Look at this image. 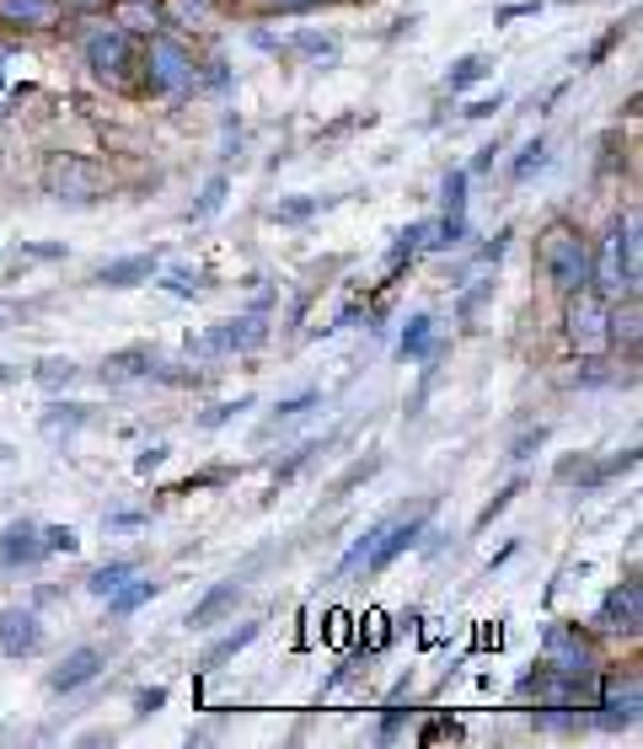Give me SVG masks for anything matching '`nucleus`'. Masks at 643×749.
Masks as SVG:
<instances>
[{
	"instance_id": "50",
	"label": "nucleus",
	"mask_w": 643,
	"mask_h": 749,
	"mask_svg": "<svg viewBox=\"0 0 643 749\" xmlns=\"http://www.w3.org/2000/svg\"><path fill=\"white\" fill-rule=\"evenodd\" d=\"M178 6H183L188 17H204V11H210V0H178Z\"/></svg>"
},
{
	"instance_id": "47",
	"label": "nucleus",
	"mask_w": 643,
	"mask_h": 749,
	"mask_svg": "<svg viewBox=\"0 0 643 749\" xmlns=\"http://www.w3.org/2000/svg\"><path fill=\"white\" fill-rule=\"evenodd\" d=\"M510 498H515V482H510V487H504V493H499V498H493L489 509H483V519H478V525H489L493 514H504V504H510Z\"/></svg>"
},
{
	"instance_id": "10",
	"label": "nucleus",
	"mask_w": 643,
	"mask_h": 749,
	"mask_svg": "<svg viewBox=\"0 0 643 749\" xmlns=\"http://www.w3.org/2000/svg\"><path fill=\"white\" fill-rule=\"evenodd\" d=\"M87 64L97 75H123L129 70V32L123 28H97L87 38Z\"/></svg>"
},
{
	"instance_id": "21",
	"label": "nucleus",
	"mask_w": 643,
	"mask_h": 749,
	"mask_svg": "<svg viewBox=\"0 0 643 749\" xmlns=\"http://www.w3.org/2000/svg\"><path fill=\"white\" fill-rule=\"evenodd\" d=\"M429 343H434V316H413V322H408V332H402L398 354H402V360H424Z\"/></svg>"
},
{
	"instance_id": "31",
	"label": "nucleus",
	"mask_w": 643,
	"mask_h": 749,
	"mask_svg": "<svg viewBox=\"0 0 643 749\" xmlns=\"http://www.w3.org/2000/svg\"><path fill=\"white\" fill-rule=\"evenodd\" d=\"M295 49H301V54H311V60H322V64H333V60H338V43H333V38H317V32H307V38H301Z\"/></svg>"
},
{
	"instance_id": "18",
	"label": "nucleus",
	"mask_w": 643,
	"mask_h": 749,
	"mask_svg": "<svg viewBox=\"0 0 643 749\" xmlns=\"http://www.w3.org/2000/svg\"><path fill=\"white\" fill-rule=\"evenodd\" d=\"M0 17L22 22V28H43L54 17V0H0Z\"/></svg>"
},
{
	"instance_id": "45",
	"label": "nucleus",
	"mask_w": 643,
	"mask_h": 749,
	"mask_svg": "<svg viewBox=\"0 0 643 749\" xmlns=\"http://www.w3.org/2000/svg\"><path fill=\"white\" fill-rule=\"evenodd\" d=\"M161 460H167V445H151L145 455H140V460H134V472H155Z\"/></svg>"
},
{
	"instance_id": "32",
	"label": "nucleus",
	"mask_w": 643,
	"mask_h": 749,
	"mask_svg": "<svg viewBox=\"0 0 643 749\" xmlns=\"http://www.w3.org/2000/svg\"><path fill=\"white\" fill-rule=\"evenodd\" d=\"M542 161H547V140H531V145L521 150V161H515V178H531V172H536V166H542Z\"/></svg>"
},
{
	"instance_id": "46",
	"label": "nucleus",
	"mask_w": 643,
	"mask_h": 749,
	"mask_svg": "<svg viewBox=\"0 0 643 749\" xmlns=\"http://www.w3.org/2000/svg\"><path fill=\"white\" fill-rule=\"evenodd\" d=\"M17 322H22V305H17V300H0V332L17 327Z\"/></svg>"
},
{
	"instance_id": "1",
	"label": "nucleus",
	"mask_w": 643,
	"mask_h": 749,
	"mask_svg": "<svg viewBox=\"0 0 643 749\" xmlns=\"http://www.w3.org/2000/svg\"><path fill=\"white\" fill-rule=\"evenodd\" d=\"M542 269L547 279L563 290V295H580L595 284V269H590V246L574 225H552L547 241H542Z\"/></svg>"
},
{
	"instance_id": "49",
	"label": "nucleus",
	"mask_w": 643,
	"mask_h": 749,
	"mask_svg": "<svg viewBox=\"0 0 643 749\" xmlns=\"http://www.w3.org/2000/svg\"><path fill=\"white\" fill-rule=\"evenodd\" d=\"M108 525H113V530H134V525H145V519H140V514H113Z\"/></svg>"
},
{
	"instance_id": "8",
	"label": "nucleus",
	"mask_w": 643,
	"mask_h": 749,
	"mask_svg": "<svg viewBox=\"0 0 643 749\" xmlns=\"http://www.w3.org/2000/svg\"><path fill=\"white\" fill-rule=\"evenodd\" d=\"M151 81L161 91H188L193 87V64L172 38H151Z\"/></svg>"
},
{
	"instance_id": "13",
	"label": "nucleus",
	"mask_w": 643,
	"mask_h": 749,
	"mask_svg": "<svg viewBox=\"0 0 643 749\" xmlns=\"http://www.w3.org/2000/svg\"><path fill=\"white\" fill-rule=\"evenodd\" d=\"M639 701H643V690L633 675H627V680H612V686H606V701H601V728H633V722H639Z\"/></svg>"
},
{
	"instance_id": "25",
	"label": "nucleus",
	"mask_w": 643,
	"mask_h": 749,
	"mask_svg": "<svg viewBox=\"0 0 643 749\" xmlns=\"http://www.w3.org/2000/svg\"><path fill=\"white\" fill-rule=\"evenodd\" d=\"M252 637H258V621H247L242 631H231V637H220V642H214L210 654H204V664H210V669H214V664H225V659H231V654H242V648H247V642H252Z\"/></svg>"
},
{
	"instance_id": "51",
	"label": "nucleus",
	"mask_w": 643,
	"mask_h": 749,
	"mask_svg": "<svg viewBox=\"0 0 643 749\" xmlns=\"http://www.w3.org/2000/svg\"><path fill=\"white\" fill-rule=\"evenodd\" d=\"M269 6H279V11H301V6H311V0H269Z\"/></svg>"
},
{
	"instance_id": "24",
	"label": "nucleus",
	"mask_w": 643,
	"mask_h": 749,
	"mask_svg": "<svg viewBox=\"0 0 643 749\" xmlns=\"http://www.w3.org/2000/svg\"><path fill=\"white\" fill-rule=\"evenodd\" d=\"M87 423V407H76V402H54L49 413H43V434H70V428H81Z\"/></svg>"
},
{
	"instance_id": "27",
	"label": "nucleus",
	"mask_w": 643,
	"mask_h": 749,
	"mask_svg": "<svg viewBox=\"0 0 643 749\" xmlns=\"http://www.w3.org/2000/svg\"><path fill=\"white\" fill-rule=\"evenodd\" d=\"M119 22H123V28H134V32H151L155 28V6H151V0H123Z\"/></svg>"
},
{
	"instance_id": "22",
	"label": "nucleus",
	"mask_w": 643,
	"mask_h": 749,
	"mask_svg": "<svg viewBox=\"0 0 643 749\" xmlns=\"http://www.w3.org/2000/svg\"><path fill=\"white\" fill-rule=\"evenodd\" d=\"M489 70H493V64H489V54H466V60H456V64H451L445 87H451V91H466V87H478V81H483Z\"/></svg>"
},
{
	"instance_id": "40",
	"label": "nucleus",
	"mask_w": 643,
	"mask_h": 749,
	"mask_svg": "<svg viewBox=\"0 0 643 749\" xmlns=\"http://www.w3.org/2000/svg\"><path fill=\"white\" fill-rule=\"evenodd\" d=\"M307 407H317V391H301V396H290V402H279V407H274V418L284 423V418H295V413H307Z\"/></svg>"
},
{
	"instance_id": "7",
	"label": "nucleus",
	"mask_w": 643,
	"mask_h": 749,
	"mask_svg": "<svg viewBox=\"0 0 643 749\" xmlns=\"http://www.w3.org/2000/svg\"><path fill=\"white\" fill-rule=\"evenodd\" d=\"M43 648V621L28 605H6L0 610V654L6 659H32Z\"/></svg>"
},
{
	"instance_id": "3",
	"label": "nucleus",
	"mask_w": 643,
	"mask_h": 749,
	"mask_svg": "<svg viewBox=\"0 0 643 749\" xmlns=\"http://www.w3.org/2000/svg\"><path fill=\"white\" fill-rule=\"evenodd\" d=\"M542 669H552L574 696H580V686L595 680V659H590V648L580 642L574 627H552L547 637H542Z\"/></svg>"
},
{
	"instance_id": "19",
	"label": "nucleus",
	"mask_w": 643,
	"mask_h": 749,
	"mask_svg": "<svg viewBox=\"0 0 643 749\" xmlns=\"http://www.w3.org/2000/svg\"><path fill=\"white\" fill-rule=\"evenodd\" d=\"M76 360H60V354H49V360H38V370H32V381L43 391H64V386H76Z\"/></svg>"
},
{
	"instance_id": "9",
	"label": "nucleus",
	"mask_w": 643,
	"mask_h": 749,
	"mask_svg": "<svg viewBox=\"0 0 643 749\" xmlns=\"http://www.w3.org/2000/svg\"><path fill=\"white\" fill-rule=\"evenodd\" d=\"M0 563H6V568H32V563H43V530H38L32 519H11V525L0 530Z\"/></svg>"
},
{
	"instance_id": "48",
	"label": "nucleus",
	"mask_w": 643,
	"mask_h": 749,
	"mask_svg": "<svg viewBox=\"0 0 643 749\" xmlns=\"http://www.w3.org/2000/svg\"><path fill=\"white\" fill-rule=\"evenodd\" d=\"M493 155H499V145H483L478 150V161H472V172H493Z\"/></svg>"
},
{
	"instance_id": "42",
	"label": "nucleus",
	"mask_w": 643,
	"mask_h": 749,
	"mask_svg": "<svg viewBox=\"0 0 643 749\" xmlns=\"http://www.w3.org/2000/svg\"><path fill=\"white\" fill-rule=\"evenodd\" d=\"M499 108H504V97L493 91V97H478V102H466V113H461V119H493Z\"/></svg>"
},
{
	"instance_id": "38",
	"label": "nucleus",
	"mask_w": 643,
	"mask_h": 749,
	"mask_svg": "<svg viewBox=\"0 0 643 749\" xmlns=\"http://www.w3.org/2000/svg\"><path fill=\"white\" fill-rule=\"evenodd\" d=\"M375 466H381V460H360V466H349V472H343V482H338L333 493H338V498H343L349 487H360V482H365V477H375Z\"/></svg>"
},
{
	"instance_id": "29",
	"label": "nucleus",
	"mask_w": 643,
	"mask_h": 749,
	"mask_svg": "<svg viewBox=\"0 0 643 749\" xmlns=\"http://www.w3.org/2000/svg\"><path fill=\"white\" fill-rule=\"evenodd\" d=\"M311 214H317V199H307V193H301V199H284V204H274L279 225H301V220H311Z\"/></svg>"
},
{
	"instance_id": "5",
	"label": "nucleus",
	"mask_w": 643,
	"mask_h": 749,
	"mask_svg": "<svg viewBox=\"0 0 643 749\" xmlns=\"http://www.w3.org/2000/svg\"><path fill=\"white\" fill-rule=\"evenodd\" d=\"M601 284H606V290H633V284H639V214H622L612 225Z\"/></svg>"
},
{
	"instance_id": "26",
	"label": "nucleus",
	"mask_w": 643,
	"mask_h": 749,
	"mask_svg": "<svg viewBox=\"0 0 643 749\" xmlns=\"http://www.w3.org/2000/svg\"><path fill=\"white\" fill-rule=\"evenodd\" d=\"M204 284H210V273L204 269H172L167 273V290H172V295H183V300L204 295Z\"/></svg>"
},
{
	"instance_id": "11",
	"label": "nucleus",
	"mask_w": 643,
	"mask_h": 749,
	"mask_svg": "<svg viewBox=\"0 0 643 749\" xmlns=\"http://www.w3.org/2000/svg\"><path fill=\"white\" fill-rule=\"evenodd\" d=\"M102 664H108V654H102L97 642H87V648L64 654V664L49 675V690H60V696H64V690H81L87 680H97V669H102Z\"/></svg>"
},
{
	"instance_id": "16",
	"label": "nucleus",
	"mask_w": 643,
	"mask_h": 749,
	"mask_svg": "<svg viewBox=\"0 0 643 749\" xmlns=\"http://www.w3.org/2000/svg\"><path fill=\"white\" fill-rule=\"evenodd\" d=\"M151 364H155V354L140 343V348H123V354H108L102 360V381L108 386H129V381H145L151 375Z\"/></svg>"
},
{
	"instance_id": "17",
	"label": "nucleus",
	"mask_w": 643,
	"mask_h": 749,
	"mask_svg": "<svg viewBox=\"0 0 643 749\" xmlns=\"http://www.w3.org/2000/svg\"><path fill=\"white\" fill-rule=\"evenodd\" d=\"M237 595H242V584H237V578H225V584H214L210 595H204V599H199V605H193V616H188V627H193V631L214 627V621H220V616H225V610L237 605Z\"/></svg>"
},
{
	"instance_id": "14",
	"label": "nucleus",
	"mask_w": 643,
	"mask_h": 749,
	"mask_svg": "<svg viewBox=\"0 0 643 749\" xmlns=\"http://www.w3.org/2000/svg\"><path fill=\"white\" fill-rule=\"evenodd\" d=\"M155 269H161V257H145V252H140V257H119V263H102V269H97V284H102V290H134V284H151L155 279Z\"/></svg>"
},
{
	"instance_id": "6",
	"label": "nucleus",
	"mask_w": 643,
	"mask_h": 749,
	"mask_svg": "<svg viewBox=\"0 0 643 749\" xmlns=\"http://www.w3.org/2000/svg\"><path fill=\"white\" fill-rule=\"evenodd\" d=\"M263 316H231V322H220L210 337H188V348H199V354H247V348H263Z\"/></svg>"
},
{
	"instance_id": "2",
	"label": "nucleus",
	"mask_w": 643,
	"mask_h": 749,
	"mask_svg": "<svg viewBox=\"0 0 643 749\" xmlns=\"http://www.w3.org/2000/svg\"><path fill=\"white\" fill-rule=\"evenodd\" d=\"M43 188H49L54 199H70V204H92L97 193L108 188V172L97 166L92 155H49Z\"/></svg>"
},
{
	"instance_id": "15",
	"label": "nucleus",
	"mask_w": 643,
	"mask_h": 749,
	"mask_svg": "<svg viewBox=\"0 0 643 749\" xmlns=\"http://www.w3.org/2000/svg\"><path fill=\"white\" fill-rule=\"evenodd\" d=\"M424 536V519H402V525H386L375 546H370V568H386V563H398L402 551L413 546V540Z\"/></svg>"
},
{
	"instance_id": "37",
	"label": "nucleus",
	"mask_w": 643,
	"mask_h": 749,
	"mask_svg": "<svg viewBox=\"0 0 643 749\" xmlns=\"http://www.w3.org/2000/svg\"><path fill=\"white\" fill-rule=\"evenodd\" d=\"M536 11H542V0H515V6H499V17H493V22L504 28V22H521V17H536Z\"/></svg>"
},
{
	"instance_id": "43",
	"label": "nucleus",
	"mask_w": 643,
	"mask_h": 749,
	"mask_svg": "<svg viewBox=\"0 0 643 749\" xmlns=\"http://www.w3.org/2000/svg\"><path fill=\"white\" fill-rule=\"evenodd\" d=\"M11 97H17V75H11V54L0 49V108H6Z\"/></svg>"
},
{
	"instance_id": "39",
	"label": "nucleus",
	"mask_w": 643,
	"mask_h": 749,
	"mask_svg": "<svg viewBox=\"0 0 643 749\" xmlns=\"http://www.w3.org/2000/svg\"><path fill=\"white\" fill-rule=\"evenodd\" d=\"M542 439H547V428H525L521 439H515V445H510V460H525V455H531V449H542Z\"/></svg>"
},
{
	"instance_id": "28",
	"label": "nucleus",
	"mask_w": 643,
	"mask_h": 749,
	"mask_svg": "<svg viewBox=\"0 0 643 749\" xmlns=\"http://www.w3.org/2000/svg\"><path fill=\"white\" fill-rule=\"evenodd\" d=\"M440 199H445V214H466V172H445Z\"/></svg>"
},
{
	"instance_id": "36",
	"label": "nucleus",
	"mask_w": 643,
	"mask_h": 749,
	"mask_svg": "<svg viewBox=\"0 0 643 749\" xmlns=\"http://www.w3.org/2000/svg\"><path fill=\"white\" fill-rule=\"evenodd\" d=\"M220 199H225V178H214L210 188H204V199H199V210H193V220H210V214L220 210Z\"/></svg>"
},
{
	"instance_id": "23",
	"label": "nucleus",
	"mask_w": 643,
	"mask_h": 749,
	"mask_svg": "<svg viewBox=\"0 0 643 749\" xmlns=\"http://www.w3.org/2000/svg\"><path fill=\"white\" fill-rule=\"evenodd\" d=\"M145 599H155V584H119L108 605H113V616H129V610H140Z\"/></svg>"
},
{
	"instance_id": "44",
	"label": "nucleus",
	"mask_w": 643,
	"mask_h": 749,
	"mask_svg": "<svg viewBox=\"0 0 643 749\" xmlns=\"http://www.w3.org/2000/svg\"><path fill=\"white\" fill-rule=\"evenodd\" d=\"M489 290H493V284H478V290H472V295L461 300V322H466V327H472V316H478V305H483V300H489Z\"/></svg>"
},
{
	"instance_id": "33",
	"label": "nucleus",
	"mask_w": 643,
	"mask_h": 749,
	"mask_svg": "<svg viewBox=\"0 0 643 749\" xmlns=\"http://www.w3.org/2000/svg\"><path fill=\"white\" fill-rule=\"evenodd\" d=\"M252 407V396H237V402H220V407H210L204 413V428H220V423H231L237 413H247Z\"/></svg>"
},
{
	"instance_id": "20",
	"label": "nucleus",
	"mask_w": 643,
	"mask_h": 749,
	"mask_svg": "<svg viewBox=\"0 0 643 749\" xmlns=\"http://www.w3.org/2000/svg\"><path fill=\"white\" fill-rule=\"evenodd\" d=\"M134 573H140V563H129V557H123V563H102V568H92V578H87V589L108 599L113 589H119V584H129Z\"/></svg>"
},
{
	"instance_id": "30",
	"label": "nucleus",
	"mask_w": 643,
	"mask_h": 749,
	"mask_svg": "<svg viewBox=\"0 0 643 749\" xmlns=\"http://www.w3.org/2000/svg\"><path fill=\"white\" fill-rule=\"evenodd\" d=\"M429 231H434V225H408V231H402V236H398V246H392V269H398L402 257H413V252L424 246V241H429Z\"/></svg>"
},
{
	"instance_id": "41",
	"label": "nucleus",
	"mask_w": 643,
	"mask_h": 749,
	"mask_svg": "<svg viewBox=\"0 0 643 749\" xmlns=\"http://www.w3.org/2000/svg\"><path fill=\"white\" fill-rule=\"evenodd\" d=\"M161 707H167V690L161 686H151V690H140V696H134V712H140V718H151V712H161Z\"/></svg>"
},
{
	"instance_id": "12",
	"label": "nucleus",
	"mask_w": 643,
	"mask_h": 749,
	"mask_svg": "<svg viewBox=\"0 0 643 749\" xmlns=\"http://www.w3.org/2000/svg\"><path fill=\"white\" fill-rule=\"evenodd\" d=\"M639 621H643L639 584H622V589H612V595L601 599V616H595L601 631H639Z\"/></svg>"
},
{
	"instance_id": "34",
	"label": "nucleus",
	"mask_w": 643,
	"mask_h": 749,
	"mask_svg": "<svg viewBox=\"0 0 643 749\" xmlns=\"http://www.w3.org/2000/svg\"><path fill=\"white\" fill-rule=\"evenodd\" d=\"M76 546H81V540H76L70 525H49V530H43V551H76Z\"/></svg>"
},
{
	"instance_id": "4",
	"label": "nucleus",
	"mask_w": 643,
	"mask_h": 749,
	"mask_svg": "<svg viewBox=\"0 0 643 749\" xmlns=\"http://www.w3.org/2000/svg\"><path fill=\"white\" fill-rule=\"evenodd\" d=\"M569 337H574L580 354H601L612 343V305L601 295H590V290H580L574 305H569Z\"/></svg>"
},
{
	"instance_id": "35",
	"label": "nucleus",
	"mask_w": 643,
	"mask_h": 749,
	"mask_svg": "<svg viewBox=\"0 0 643 749\" xmlns=\"http://www.w3.org/2000/svg\"><path fill=\"white\" fill-rule=\"evenodd\" d=\"M365 627H370V631H360V642H365L370 654H375V648H386V637H392V631H386V616H375V610H370Z\"/></svg>"
}]
</instances>
